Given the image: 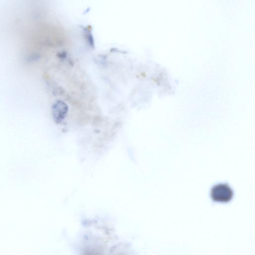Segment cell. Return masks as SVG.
<instances>
[{
    "label": "cell",
    "instance_id": "7a4b0ae2",
    "mask_svg": "<svg viewBox=\"0 0 255 255\" xmlns=\"http://www.w3.org/2000/svg\"><path fill=\"white\" fill-rule=\"evenodd\" d=\"M68 112L67 105L62 101H57L52 107L53 120L56 124H60L65 118Z\"/></svg>",
    "mask_w": 255,
    "mask_h": 255
},
{
    "label": "cell",
    "instance_id": "6da1fadb",
    "mask_svg": "<svg viewBox=\"0 0 255 255\" xmlns=\"http://www.w3.org/2000/svg\"><path fill=\"white\" fill-rule=\"evenodd\" d=\"M233 197V191L226 184H219L214 186L211 191V197L214 201L227 203Z\"/></svg>",
    "mask_w": 255,
    "mask_h": 255
}]
</instances>
